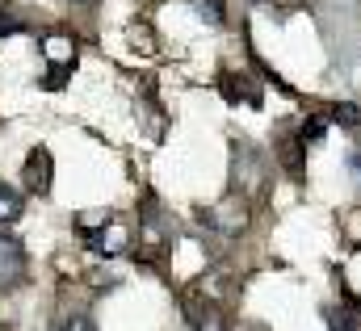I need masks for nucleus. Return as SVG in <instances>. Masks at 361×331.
Masks as SVG:
<instances>
[{"instance_id":"2","label":"nucleus","mask_w":361,"mask_h":331,"mask_svg":"<svg viewBox=\"0 0 361 331\" xmlns=\"http://www.w3.org/2000/svg\"><path fill=\"white\" fill-rule=\"evenodd\" d=\"M47 59H51V72H47V88H59L63 76L76 68V46L68 38H51L47 42Z\"/></svg>"},{"instance_id":"12","label":"nucleus","mask_w":361,"mask_h":331,"mask_svg":"<svg viewBox=\"0 0 361 331\" xmlns=\"http://www.w3.org/2000/svg\"><path fill=\"white\" fill-rule=\"evenodd\" d=\"M353 172H357V176H361V151H357V156H353Z\"/></svg>"},{"instance_id":"8","label":"nucleus","mask_w":361,"mask_h":331,"mask_svg":"<svg viewBox=\"0 0 361 331\" xmlns=\"http://www.w3.org/2000/svg\"><path fill=\"white\" fill-rule=\"evenodd\" d=\"M324 135H328V118H311V122H307V126L298 130V139H302L307 147H311V143H319Z\"/></svg>"},{"instance_id":"13","label":"nucleus","mask_w":361,"mask_h":331,"mask_svg":"<svg viewBox=\"0 0 361 331\" xmlns=\"http://www.w3.org/2000/svg\"><path fill=\"white\" fill-rule=\"evenodd\" d=\"M72 4H89V0H72Z\"/></svg>"},{"instance_id":"1","label":"nucleus","mask_w":361,"mask_h":331,"mask_svg":"<svg viewBox=\"0 0 361 331\" xmlns=\"http://www.w3.org/2000/svg\"><path fill=\"white\" fill-rule=\"evenodd\" d=\"M80 231H85L89 248L101 251V256H118V251L126 248V227H122L114 214H92V218H80Z\"/></svg>"},{"instance_id":"3","label":"nucleus","mask_w":361,"mask_h":331,"mask_svg":"<svg viewBox=\"0 0 361 331\" xmlns=\"http://www.w3.org/2000/svg\"><path fill=\"white\" fill-rule=\"evenodd\" d=\"M21 281H25V251H21V244L0 235V289H13Z\"/></svg>"},{"instance_id":"4","label":"nucleus","mask_w":361,"mask_h":331,"mask_svg":"<svg viewBox=\"0 0 361 331\" xmlns=\"http://www.w3.org/2000/svg\"><path fill=\"white\" fill-rule=\"evenodd\" d=\"M51 168H55V160H51V151L47 147H34L30 156H25V185H30V193H47L51 189Z\"/></svg>"},{"instance_id":"9","label":"nucleus","mask_w":361,"mask_h":331,"mask_svg":"<svg viewBox=\"0 0 361 331\" xmlns=\"http://www.w3.org/2000/svg\"><path fill=\"white\" fill-rule=\"evenodd\" d=\"M332 122H341V126H361V109L357 105H332Z\"/></svg>"},{"instance_id":"6","label":"nucleus","mask_w":361,"mask_h":331,"mask_svg":"<svg viewBox=\"0 0 361 331\" xmlns=\"http://www.w3.org/2000/svg\"><path fill=\"white\" fill-rule=\"evenodd\" d=\"M17 218H21V193L0 180V223H17Z\"/></svg>"},{"instance_id":"5","label":"nucleus","mask_w":361,"mask_h":331,"mask_svg":"<svg viewBox=\"0 0 361 331\" xmlns=\"http://www.w3.org/2000/svg\"><path fill=\"white\" fill-rule=\"evenodd\" d=\"M189 323H193V331H227L219 306H189Z\"/></svg>"},{"instance_id":"11","label":"nucleus","mask_w":361,"mask_h":331,"mask_svg":"<svg viewBox=\"0 0 361 331\" xmlns=\"http://www.w3.org/2000/svg\"><path fill=\"white\" fill-rule=\"evenodd\" d=\"M51 331H92V319L89 315H63Z\"/></svg>"},{"instance_id":"10","label":"nucleus","mask_w":361,"mask_h":331,"mask_svg":"<svg viewBox=\"0 0 361 331\" xmlns=\"http://www.w3.org/2000/svg\"><path fill=\"white\" fill-rule=\"evenodd\" d=\"M193 8H197V17H202V21H210V25H219V21H223V4H219V0H193Z\"/></svg>"},{"instance_id":"7","label":"nucleus","mask_w":361,"mask_h":331,"mask_svg":"<svg viewBox=\"0 0 361 331\" xmlns=\"http://www.w3.org/2000/svg\"><path fill=\"white\" fill-rule=\"evenodd\" d=\"M328 327L332 331H357V315H353V306H332V311H328Z\"/></svg>"}]
</instances>
